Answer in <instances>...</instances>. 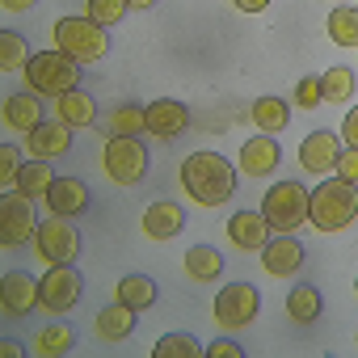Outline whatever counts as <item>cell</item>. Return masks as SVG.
<instances>
[{"instance_id":"7a4b0ae2","label":"cell","mask_w":358,"mask_h":358,"mask_svg":"<svg viewBox=\"0 0 358 358\" xmlns=\"http://www.w3.org/2000/svg\"><path fill=\"white\" fill-rule=\"evenodd\" d=\"M308 220L320 232H341L358 220V186L341 182V177H329L320 182L308 199Z\"/></svg>"},{"instance_id":"836d02e7","label":"cell","mask_w":358,"mask_h":358,"mask_svg":"<svg viewBox=\"0 0 358 358\" xmlns=\"http://www.w3.org/2000/svg\"><path fill=\"white\" fill-rule=\"evenodd\" d=\"M127 9H131L127 0H85V17H93V22L106 26V30L118 26V22L127 17Z\"/></svg>"},{"instance_id":"7bdbcfd3","label":"cell","mask_w":358,"mask_h":358,"mask_svg":"<svg viewBox=\"0 0 358 358\" xmlns=\"http://www.w3.org/2000/svg\"><path fill=\"white\" fill-rule=\"evenodd\" d=\"M354 291H358V278H354Z\"/></svg>"},{"instance_id":"44dd1931","label":"cell","mask_w":358,"mask_h":358,"mask_svg":"<svg viewBox=\"0 0 358 358\" xmlns=\"http://www.w3.org/2000/svg\"><path fill=\"white\" fill-rule=\"evenodd\" d=\"M55 118L68 122L72 131H89L97 122V97L89 89H72V93L55 97Z\"/></svg>"},{"instance_id":"5b68a950","label":"cell","mask_w":358,"mask_h":358,"mask_svg":"<svg viewBox=\"0 0 358 358\" xmlns=\"http://www.w3.org/2000/svg\"><path fill=\"white\" fill-rule=\"evenodd\" d=\"M308 199L312 190L303 182H274L262 199V215L274 232H299L308 224Z\"/></svg>"},{"instance_id":"603a6c76","label":"cell","mask_w":358,"mask_h":358,"mask_svg":"<svg viewBox=\"0 0 358 358\" xmlns=\"http://www.w3.org/2000/svg\"><path fill=\"white\" fill-rule=\"evenodd\" d=\"M72 350H76V329L68 320H51V324L30 333V354L55 358V354H72Z\"/></svg>"},{"instance_id":"d4e9b609","label":"cell","mask_w":358,"mask_h":358,"mask_svg":"<svg viewBox=\"0 0 358 358\" xmlns=\"http://www.w3.org/2000/svg\"><path fill=\"white\" fill-rule=\"evenodd\" d=\"M320 312H324V299H320V291H316L312 282L291 287V295H287V316H291V324H316Z\"/></svg>"},{"instance_id":"8992f818","label":"cell","mask_w":358,"mask_h":358,"mask_svg":"<svg viewBox=\"0 0 358 358\" xmlns=\"http://www.w3.org/2000/svg\"><path fill=\"white\" fill-rule=\"evenodd\" d=\"M101 164L110 173V182L118 186H139L148 177V148L139 135H110L106 139V152H101Z\"/></svg>"},{"instance_id":"83f0119b","label":"cell","mask_w":358,"mask_h":358,"mask_svg":"<svg viewBox=\"0 0 358 358\" xmlns=\"http://www.w3.org/2000/svg\"><path fill=\"white\" fill-rule=\"evenodd\" d=\"M51 182H55L51 160H26V164H22V173H17V190H22L26 199H47Z\"/></svg>"},{"instance_id":"1f68e13d","label":"cell","mask_w":358,"mask_h":358,"mask_svg":"<svg viewBox=\"0 0 358 358\" xmlns=\"http://www.w3.org/2000/svg\"><path fill=\"white\" fill-rule=\"evenodd\" d=\"M110 135H148V114L135 101H118L110 114Z\"/></svg>"},{"instance_id":"4dcf8cb0","label":"cell","mask_w":358,"mask_h":358,"mask_svg":"<svg viewBox=\"0 0 358 358\" xmlns=\"http://www.w3.org/2000/svg\"><path fill=\"white\" fill-rule=\"evenodd\" d=\"M30 59H34V55H30V47H26V34L0 30V68H5V72H26Z\"/></svg>"},{"instance_id":"f35d334b","label":"cell","mask_w":358,"mask_h":358,"mask_svg":"<svg viewBox=\"0 0 358 358\" xmlns=\"http://www.w3.org/2000/svg\"><path fill=\"white\" fill-rule=\"evenodd\" d=\"M341 139H345V148H358V106L341 118Z\"/></svg>"},{"instance_id":"e0dca14e","label":"cell","mask_w":358,"mask_h":358,"mask_svg":"<svg viewBox=\"0 0 358 358\" xmlns=\"http://www.w3.org/2000/svg\"><path fill=\"white\" fill-rule=\"evenodd\" d=\"M182 228H186L182 203H169V199L148 203V211H143V236H148V241H173Z\"/></svg>"},{"instance_id":"30bf717a","label":"cell","mask_w":358,"mask_h":358,"mask_svg":"<svg viewBox=\"0 0 358 358\" xmlns=\"http://www.w3.org/2000/svg\"><path fill=\"white\" fill-rule=\"evenodd\" d=\"M34 232H38L34 199H26L22 190H9L5 199H0V245H5V249H17V245H26Z\"/></svg>"},{"instance_id":"f546056e","label":"cell","mask_w":358,"mask_h":358,"mask_svg":"<svg viewBox=\"0 0 358 358\" xmlns=\"http://www.w3.org/2000/svg\"><path fill=\"white\" fill-rule=\"evenodd\" d=\"M324 34L337 43V47H358V9L354 5H337L324 22Z\"/></svg>"},{"instance_id":"ffe728a7","label":"cell","mask_w":358,"mask_h":358,"mask_svg":"<svg viewBox=\"0 0 358 358\" xmlns=\"http://www.w3.org/2000/svg\"><path fill=\"white\" fill-rule=\"evenodd\" d=\"M228 236H232L236 249H245V253H262V245L274 236V228L266 224L262 211H236V215L228 220Z\"/></svg>"},{"instance_id":"52a82bcc","label":"cell","mask_w":358,"mask_h":358,"mask_svg":"<svg viewBox=\"0 0 358 358\" xmlns=\"http://www.w3.org/2000/svg\"><path fill=\"white\" fill-rule=\"evenodd\" d=\"M215 324L236 333V329H249L257 316H262V291L253 282H228L220 295H215Z\"/></svg>"},{"instance_id":"ba28073f","label":"cell","mask_w":358,"mask_h":358,"mask_svg":"<svg viewBox=\"0 0 358 358\" xmlns=\"http://www.w3.org/2000/svg\"><path fill=\"white\" fill-rule=\"evenodd\" d=\"M80 291H85V278L76 270V262H64V266H51L43 278H38V295H43V308L51 316H64L80 303Z\"/></svg>"},{"instance_id":"9c48e42d","label":"cell","mask_w":358,"mask_h":358,"mask_svg":"<svg viewBox=\"0 0 358 358\" xmlns=\"http://www.w3.org/2000/svg\"><path fill=\"white\" fill-rule=\"evenodd\" d=\"M34 253H38L47 266L76 262V253H80V232L72 228V220L51 215V220H43L38 232H34Z\"/></svg>"},{"instance_id":"5bb4252c","label":"cell","mask_w":358,"mask_h":358,"mask_svg":"<svg viewBox=\"0 0 358 358\" xmlns=\"http://www.w3.org/2000/svg\"><path fill=\"white\" fill-rule=\"evenodd\" d=\"M341 131H329V127H316L312 135H303V143H299V164L308 169V173H333L337 169V156H341Z\"/></svg>"},{"instance_id":"74e56055","label":"cell","mask_w":358,"mask_h":358,"mask_svg":"<svg viewBox=\"0 0 358 358\" xmlns=\"http://www.w3.org/2000/svg\"><path fill=\"white\" fill-rule=\"evenodd\" d=\"M203 354H207V358H245V345L232 341V337H215Z\"/></svg>"},{"instance_id":"8d00e7d4","label":"cell","mask_w":358,"mask_h":358,"mask_svg":"<svg viewBox=\"0 0 358 358\" xmlns=\"http://www.w3.org/2000/svg\"><path fill=\"white\" fill-rule=\"evenodd\" d=\"M341 182H350V186H358V148H341V156H337V169H333Z\"/></svg>"},{"instance_id":"4fadbf2b","label":"cell","mask_w":358,"mask_h":358,"mask_svg":"<svg viewBox=\"0 0 358 358\" xmlns=\"http://www.w3.org/2000/svg\"><path fill=\"white\" fill-rule=\"evenodd\" d=\"M0 303H5V316H9V320H26L34 308H43L38 278L26 274V270H9L5 282H0Z\"/></svg>"},{"instance_id":"d6986e66","label":"cell","mask_w":358,"mask_h":358,"mask_svg":"<svg viewBox=\"0 0 358 358\" xmlns=\"http://www.w3.org/2000/svg\"><path fill=\"white\" fill-rule=\"evenodd\" d=\"M278 160H282V148H278L274 135H253V139L241 143V169L249 177H270L278 169Z\"/></svg>"},{"instance_id":"3957f363","label":"cell","mask_w":358,"mask_h":358,"mask_svg":"<svg viewBox=\"0 0 358 358\" xmlns=\"http://www.w3.org/2000/svg\"><path fill=\"white\" fill-rule=\"evenodd\" d=\"M80 72H85V64H76V59H68L59 47H51V51H38V55L26 64L22 76H26V89H34L38 97L55 101V97L80 89Z\"/></svg>"},{"instance_id":"60d3db41","label":"cell","mask_w":358,"mask_h":358,"mask_svg":"<svg viewBox=\"0 0 358 358\" xmlns=\"http://www.w3.org/2000/svg\"><path fill=\"white\" fill-rule=\"evenodd\" d=\"M232 5H236L241 13H262V9L270 5V0H232Z\"/></svg>"},{"instance_id":"f1b7e54d","label":"cell","mask_w":358,"mask_h":358,"mask_svg":"<svg viewBox=\"0 0 358 358\" xmlns=\"http://www.w3.org/2000/svg\"><path fill=\"white\" fill-rule=\"evenodd\" d=\"M320 85H324V106H337V101H350V97H354V89H358V76H354V68H345V64H333V68H324Z\"/></svg>"},{"instance_id":"d590c367","label":"cell","mask_w":358,"mask_h":358,"mask_svg":"<svg viewBox=\"0 0 358 358\" xmlns=\"http://www.w3.org/2000/svg\"><path fill=\"white\" fill-rule=\"evenodd\" d=\"M324 101V85H320V76H303L299 85H295V106L299 110H316Z\"/></svg>"},{"instance_id":"d6a6232c","label":"cell","mask_w":358,"mask_h":358,"mask_svg":"<svg viewBox=\"0 0 358 358\" xmlns=\"http://www.w3.org/2000/svg\"><path fill=\"white\" fill-rule=\"evenodd\" d=\"M156 358H199L203 354V345L190 337V333H164L160 341H156V350H152Z\"/></svg>"},{"instance_id":"b9f144b4","label":"cell","mask_w":358,"mask_h":358,"mask_svg":"<svg viewBox=\"0 0 358 358\" xmlns=\"http://www.w3.org/2000/svg\"><path fill=\"white\" fill-rule=\"evenodd\" d=\"M127 5H131V9H156L160 0H127Z\"/></svg>"},{"instance_id":"8fae6325","label":"cell","mask_w":358,"mask_h":358,"mask_svg":"<svg viewBox=\"0 0 358 358\" xmlns=\"http://www.w3.org/2000/svg\"><path fill=\"white\" fill-rule=\"evenodd\" d=\"M26 139V156L30 160H68L72 156V127L68 122H59V118H47V122H38L30 135H22Z\"/></svg>"},{"instance_id":"277c9868","label":"cell","mask_w":358,"mask_h":358,"mask_svg":"<svg viewBox=\"0 0 358 358\" xmlns=\"http://www.w3.org/2000/svg\"><path fill=\"white\" fill-rule=\"evenodd\" d=\"M55 47L76 64H97V59L110 55V34H106V26H97L85 13L80 17H59L55 22Z\"/></svg>"},{"instance_id":"4316f807","label":"cell","mask_w":358,"mask_h":358,"mask_svg":"<svg viewBox=\"0 0 358 358\" xmlns=\"http://www.w3.org/2000/svg\"><path fill=\"white\" fill-rule=\"evenodd\" d=\"M224 270H228V266H224V253H220V249H211V245H190V253H186V274H190V278L215 282Z\"/></svg>"},{"instance_id":"ac0fdd59","label":"cell","mask_w":358,"mask_h":358,"mask_svg":"<svg viewBox=\"0 0 358 358\" xmlns=\"http://www.w3.org/2000/svg\"><path fill=\"white\" fill-rule=\"evenodd\" d=\"M38 122H47V114H43V97L34 89H22V93H9L5 97V127L9 131L30 135Z\"/></svg>"},{"instance_id":"484cf974","label":"cell","mask_w":358,"mask_h":358,"mask_svg":"<svg viewBox=\"0 0 358 358\" xmlns=\"http://www.w3.org/2000/svg\"><path fill=\"white\" fill-rule=\"evenodd\" d=\"M249 114H253V122H257L262 135H282L287 122H291V101H282V97H257Z\"/></svg>"},{"instance_id":"e575fe53","label":"cell","mask_w":358,"mask_h":358,"mask_svg":"<svg viewBox=\"0 0 358 358\" xmlns=\"http://www.w3.org/2000/svg\"><path fill=\"white\" fill-rule=\"evenodd\" d=\"M17 173H22V152L5 143L0 148V182H5V190H17Z\"/></svg>"},{"instance_id":"9a60e30c","label":"cell","mask_w":358,"mask_h":358,"mask_svg":"<svg viewBox=\"0 0 358 358\" xmlns=\"http://www.w3.org/2000/svg\"><path fill=\"white\" fill-rule=\"evenodd\" d=\"M262 266H266V274H274V278L299 274V266H303V245L295 241V232H274V236L262 245Z\"/></svg>"},{"instance_id":"2e32d148","label":"cell","mask_w":358,"mask_h":358,"mask_svg":"<svg viewBox=\"0 0 358 358\" xmlns=\"http://www.w3.org/2000/svg\"><path fill=\"white\" fill-rule=\"evenodd\" d=\"M89 203H93V190L80 182V177H55L51 190H47V207H51V215H64V220L85 215Z\"/></svg>"},{"instance_id":"6da1fadb","label":"cell","mask_w":358,"mask_h":358,"mask_svg":"<svg viewBox=\"0 0 358 358\" xmlns=\"http://www.w3.org/2000/svg\"><path fill=\"white\" fill-rule=\"evenodd\" d=\"M182 186L199 207H224L236 194V169L224 152H194L182 160Z\"/></svg>"},{"instance_id":"7c38bea8","label":"cell","mask_w":358,"mask_h":358,"mask_svg":"<svg viewBox=\"0 0 358 358\" xmlns=\"http://www.w3.org/2000/svg\"><path fill=\"white\" fill-rule=\"evenodd\" d=\"M143 114H148V135H156L164 143L182 139L190 131V106L177 101V97H156V101L143 106Z\"/></svg>"},{"instance_id":"7402d4cb","label":"cell","mask_w":358,"mask_h":358,"mask_svg":"<svg viewBox=\"0 0 358 358\" xmlns=\"http://www.w3.org/2000/svg\"><path fill=\"white\" fill-rule=\"evenodd\" d=\"M135 308H127L122 299H114V303H106L101 312H97V320H93V333L101 337V341H127L131 333H135Z\"/></svg>"},{"instance_id":"ab89813d","label":"cell","mask_w":358,"mask_h":358,"mask_svg":"<svg viewBox=\"0 0 358 358\" xmlns=\"http://www.w3.org/2000/svg\"><path fill=\"white\" fill-rule=\"evenodd\" d=\"M0 5H5V13H26V9L38 5V0H0Z\"/></svg>"},{"instance_id":"cb8c5ba5","label":"cell","mask_w":358,"mask_h":358,"mask_svg":"<svg viewBox=\"0 0 358 358\" xmlns=\"http://www.w3.org/2000/svg\"><path fill=\"white\" fill-rule=\"evenodd\" d=\"M114 299H122L127 308L143 312V308H156L160 287H156V278H148V274H122L118 287H114Z\"/></svg>"}]
</instances>
